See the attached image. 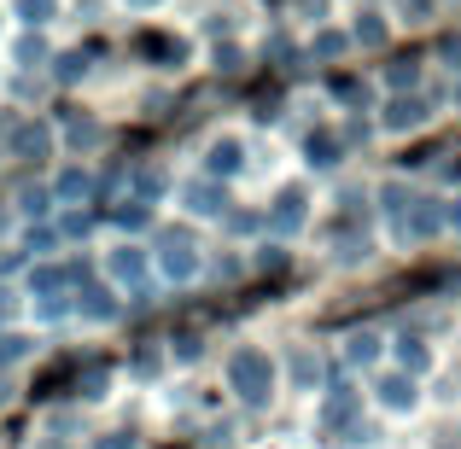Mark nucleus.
<instances>
[{
  "instance_id": "2",
  "label": "nucleus",
  "mask_w": 461,
  "mask_h": 449,
  "mask_svg": "<svg viewBox=\"0 0 461 449\" xmlns=\"http://www.w3.org/2000/svg\"><path fill=\"white\" fill-rule=\"evenodd\" d=\"M304 216H310V199L298 187H286L281 199H275V216H269V228L275 234H298V228H304Z\"/></svg>"
},
{
  "instance_id": "3",
  "label": "nucleus",
  "mask_w": 461,
  "mask_h": 449,
  "mask_svg": "<svg viewBox=\"0 0 461 449\" xmlns=\"http://www.w3.org/2000/svg\"><path fill=\"white\" fill-rule=\"evenodd\" d=\"M193 269H199L193 246H187V239H176V234H169V239H164V274H169V281H193Z\"/></svg>"
},
{
  "instance_id": "16",
  "label": "nucleus",
  "mask_w": 461,
  "mask_h": 449,
  "mask_svg": "<svg viewBox=\"0 0 461 449\" xmlns=\"http://www.w3.org/2000/svg\"><path fill=\"white\" fill-rule=\"evenodd\" d=\"M315 373H321V368H315V356H310V350H298V356H293V380L298 385H315Z\"/></svg>"
},
{
  "instance_id": "24",
  "label": "nucleus",
  "mask_w": 461,
  "mask_h": 449,
  "mask_svg": "<svg viewBox=\"0 0 461 449\" xmlns=\"http://www.w3.org/2000/svg\"><path fill=\"white\" fill-rule=\"evenodd\" d=\"M100 449H129V438L117 432V438H100Z\"/></svg>"
},
{
  "instance_id": "20",
  "label": "nucleus",
  "mask_w": 461,
  "mask_h": 449,
  "mask_svg": "<svg viewBox=\"0 0 461 449\" xmlns=\"http://www.w3.org/2000/svg\"><path fill=\"white\" fill-rule=\"evenodd\" d=\"M392 88H415V65H392Z\"/></svg>"
},
{
  "instance_id": "11",
  "label": "nucleus",
  "mask_w": 461,
  "mask_h": 449,
  "mask_svg": "<svg viewBox=\"0 0 461 449\" xmlns=\"http://www.w3.org/2000/svg\"><path fill=\"white\" fill-rule=\"evenodd\" d=\"M345 356H350V362H374V356H380V338H374V333H357V338L345 345Z\"/></svg>"
},
{
  "instance_id": "6",
  "label": "nucleus",
  "mask_w": 461,
  "mask_h": 449,
  "mask_svg": "<svg viewBox=\"0 0 461 449\" xmlns=\"http://www.w3.org/2000/svg\"><path fill=\"white\" fill-rule=\"evenodd\" d=\"M187 204H193V211H199V216H222L228 193L216 187V181H193V187H187Z\"/></svg>"
},
{
  "instance_id": "19",
  "label": "nucleus",
  "mask_w": 461,
  "mask_h": 449,
  "mask_svg": "<svg viewBox=\"0 0 461 449\" xmlns=\"http://www.w3.org/2000/svg\"><path fill=\"white\" fill-rule=\"evenodd\" d=\"M59 193H65V199H82V193H88V175H77V169H70V175L59 181Z\"/></svg>"
},
{
  "instance_id": "5",
  "label": "nucleus",
  "mask_w": 461,
  "mask_h": 449,
  "mask_svg": "<svg viewBox=\"0 0 461 449\" xmlns=\"http://www.w3.org/2000/svg\"><path fill=\"white\" fill-rule=\"evenodd\" d=\"M427 123V105L420 100H392L385 105V129H397V135H403V129H420Z\"/></svg>"
},
{
  "instance_id": "25",
  "label": "nucleus",
  "mask_w": 461,
  "mask_h": 449,
  "mask_svg": "<svg viewBox=\"0 0 461 449\" xmlns=\"http://www.w3.org/2000/svg\"><path fill=\"white\" fill-rule=\"evenodd\" d=\"M403 6H409V12H427V6H432V0H403Z\"/></svg>"
},
{
  "instance_id": "13",
  "label": "nucleus",
  "mask_w": 461,
  "mask_h": 449,
  "mask_svg": "<svg viewBox=\"0 0 461 449\" xmlns=\"http://www.w3.org/2000/svg\"><path fill=\"white\" fill-rule=\"evenodd\" d=\"M345 35H339V30H321V35H315V53H321V58H339V53H345Z\"/></svg>"
},
{
  "instance_id": "1",
  "label": "nucleus",
  "mask_w": 461,
  "mask_h": 449,
  "mask_svg": "<svg viewBox=\"0 0 461 449\" xmlns=\"http://www.w3.org/2000/svg\"><path fill=\"white\" fill-rule=\"evenodd\" d=\"M228 385H234L246 403H269V385H275V362L263 356V350H234V362H228Z\"/></svg>"
},
{
  "instance_id": "15",
  "label": "nucleus",
  "mask_w": 461,
  "mask_h": 449,
  "mask_svg": "<svg viewBox=\"0 0 461 449\" xmlns=\"http://www.w3.org/2000/svg\"><path fill=\"white\" fill-rule=\"evenodd\" d=\"M18 152L23 157H41L47 152V129H23V135H18Z\"/></svg>"
},
{
  "instance_id": "21",
  "label": "nucleus",
  "mask_w": 461,
  "mask_h": 449,
  "mask_svg": "<svg viewBox=\"0 0 461 449\" xmlns=\"http://www.w3.org/2000/svg\"><path fill=\"white\" fill-rule=\"evenodd\" d=\"M88 315H112V298H105V292H88Z\"/></svg>"
},
{
  "instance_id": "26",
  "label": "nucleus",
  "mask_w": 461,
  "mask_h": 449,
  "mask_svg": "<svg viewBox=\"0 0 461 449\" xmlns=\"http://www.w3.org/2000/svg\"><path fill=\"white\" fill-rule=\"evenodd\" d=\"M135 6H152V0H135Z\"/></svg>"
},
{
  "instance_id": "18",
  "label": "nucleus",
  "mask_w": 461,
  "mask_h": 449,
  "mask_svg": "<svg viewBox=\"0 0 461 449\" xmlns=\"http://www.w3.org/2000/svg\"><path fill=\"white\" fill-rule=\"evenodd\" d=\"M23 18H30V23H47V18H53V0H23Z\"/></svg>"
},
{
  "instance_id": "4",
  "label": "nucleus",
  "mask_w": 461,
  "mask_h": 449,
  "mask_svg": "<svg viewBox=\"0 0 461 449\" xmlns=\"http://www.w3.org/2000/svg\"><path fill=\"white\" fill-rule=\"evenodd\" d=\"M374 391H380L385 409H415V380H409V373H385Z\"/></svg>"
},
{
  "instance_id": "22",
  "label": "nucleus",
  "mask_w": 461,
  "mask_h": 449,
  "mask_svg": "<svg viewBox=\"0 0 461 449\" xmlns=\"http://www.w3.org/2000/svg\"><path fill=\"white\" fill-rule=\"evenodd\" d=\"M12 356H23V338H0V362H12Z\"/></svg>"
},
{
  "instance_id": "7",
  "label": "nucleus",
  "mask_w": 461,
  "mask_h": 449,
  "mask_svg": "<svg viewBox=\"0 0 461 449\" xmlns=\"http://www.w3.org/2000/svg\"><path fill=\"white\" fill-rule=\"evenodd\" d=\"M204 164H211V175H234V169H240V140H234V135H228V140H216Z\"/></svg>"
},
{
  "instance_id": "12",
  "label": "nucleus",
  "mask_w": 461,
  "mask_h": 449,
  "mask_svg": "<svg viewBox=\"0 0 461 449\" xmlns=\"http://www.w3.org/2000/svg\"><path fill=\"white\" fill-rule=\"evenodd\" d=\"M112 269L123 274V281H140V269H147V257H140V251H117V257H112Z\"/></svg>"
},
{
  "instance_id": "14",
  "label": "nucleus",
  "mask_w": 461,
  "mask_h": 449,
  "mask_svg": "<svg viewBox=\"0 0 461 449\" xmlns=\"http://www.w3.org/2000/svg\"><path fill=\"white\" fill-rule=\"evenodd\" d=\"M357 41H362V47H385V23H380V18H362V23H357Z\"/></svg>"
},
{
  "instance_id": "27",
  "label": "nucleus",
  "mask_w": 461,
  "mask_h": 449,
  "mask_svg": "<svg viewBox=\"0 0 461 449\" xmlns=\"http://www.w3.org/2000/svg\"><path fill=\"white\" fill-rule=\"evenodd\" d=\"M456 105H461V88H456Z\"/></svg>"
},
{
  "instance_id": "10",
  "label": "nucleus",
  "mask_w": 461,
  "mask_h": 449,
  "mask_svg": "<svg viewBox=\"0 0 461 449\" xmlns=\"http://www.w3.org/2000/svg\"><path fill=\"white\" fill-rule=\"evenodd\" d=\"M310 164H339V135H310Z\"/></svg>"
},
{
  "instance_id": "17",
  "label": "nucleus",
  "mask_w": 461,
  "mask_h": 449,
  "mask_svg": "<svg viewBox=\"0 0 461 449\" xmlns=\"http://www.w3.org/2000/svg\"><path fill=\"white\" fill-rule=\"evenodd\" d=\"M380 199H385V211H409V193H403V181H385V187H380Z\"/></svg>"
},
{
  "instance_id": "23",
  "label": "nucleus",
  "mask_w": 461,
  "mask_h": 449,
  "mask_svg": "<svg viewBox=\"0 0 461 449\" xmlns=\"http://www.w3.org/2000/svg\"><path fill=\"white\" fill-rule=\"evenodd\" d=\"M444 222H450L456 234H461V199H456V204H444Z\"/></svg>"
},
{
  "instance_id": "8",
  "label": "nucleus",
  "mask_w": 461,
  "mask_h": 449,
  "mask_svg": "<svg viewBox=\"0 0 461 449\" xmlns=\"http://www.w3.org/2000/svg\"><path fill=\"white\" fill-rule=\"evenodd\" d=\"M438 222H444L438 204H415V216L403 222V234H420V239H427V234H438Z\"/></svg>"
},
{
  "instance_id": "9",
  "label": "nucleus",
  "mask_w": 461,
  "mask_h": 449,
  "mask_svg": "<svg viewBox=\"0 0 461 449\" xmlns=\"http://www.w3.org/2000/svg\"><path fill=\"white\" fill-rule=\"evenodd\" d=\"M397 362H403L409 380H415V373H427V350H420L415 338H403V345H397Z\"/></svg>"
}]
</instances>
